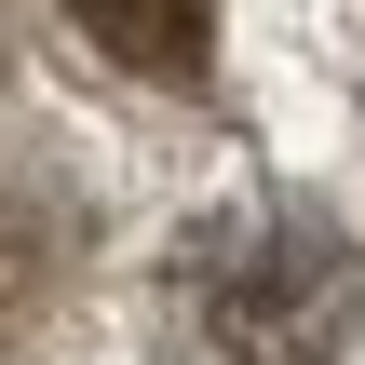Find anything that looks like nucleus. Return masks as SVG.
Listing matches in <instances>:
<instances>
[{"instance_id":"obj_1","label":"nucleus","mask_w":365,"mask_h":365,"mask_svg":"<svg viewBox=\"0 0 365 365\" xmlns=\"http://www.w3.org/2000/svg\"><path fill=\"white\" fill-rule=\"evenodd\" d=\"M149 325H163V365H352L365 244L312 190H244L163 244Z\"/></svg>"},{"instance_id":"obj_2","label":"nucleus","mask_w":365,"mask_h":365,"mask_svg":"<svg viewBox=\"0 0 365 365\" xmlns=\"http://www.w3.org/2000/svg\"><path fill=\"white\" fill-rule=\"evenodd\" d=\"M54 14L135 81H203V54H217V0H54Z\"/></svg>"}]
</instances>
